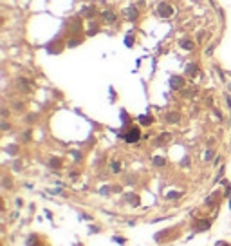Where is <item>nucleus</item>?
<instances>
[{
  "instance_id": "nucleus-1",
  "label": "nucleus",
  "mask_w": 231,
  "mask_h": 246,
  "mask_svg": "<svg viewBox=\"0 0 231 246\" xmlns=\"http://www.w3.org/2000/svg\"><path fill=\"white\" fill-rule=\"evenodd\" d=\"M125 139H126L128 143H136V141L139 139V130H137V129L134 127V129H132V130H130V132H128V134L125 136Z\"/></svg>"
},
{
  "instance_id": "nucleus-2",
  "label": "nucleus",
  "mask_w": 231,
  "mask_h": 246,
  "mask_svg": "<svg viewBox=\"0 0 231 246\" xmlns=\"http://www.w3.org/2000/svg\"><path fill=\"white\" fill-rule=\"evenodd\" d=\"M157 13H159L161 16H170V14H172V7H170V5H166V4H159Z\"/></svg>"
},
{
  "instance_id": "nucleus-3",
  "label": "nucleus",
  "mask_w": 231,
  "mask_h": 246,
  "mask_svg": "<svg viewBox=\"0 0 231 246\" xmlns=\"http://www.w3.org/2000/svg\"><path fill=\"white\" fill-rule=\"evenodd\" d=\"M210 225H211V221H202V223H199V225H197V228H195V230H197V232H206Z\"/></svg>"
},
{
  "instance_id": "nucleus-4",
  "label": "nucleus",
  "mask_w": 231,
  "mask_h": 246,
  "mask_svg": "<svg viewBox=\"0 0 231 246\" xmlns=\"http://www.w3.org/2000/svg\"><path fill=\"white\" fill-rule=\"evenodd\" d=\"M181 45H183V49H193V42L192 40H183Z\"/></svg>"
},
{
  "instance_id": "nucleus-5",
  "label": "nucleus",
  "mask_w": 231,
  "mask_h": 246,
  "mask_svg": "<svg viewBox=\"0 0 231 246\" xmlns=\"http://www.w3.org/2000/svg\"><path fill=\"white\" fill-rule=\"evenodd\" d=\"M181 85H183V80H181V78H173V80H172V87H175V89H179Z\"/></svg>"
},
{
  "instance_id": "nucleus-6",
  "label": "nucleus",
  "mask_w": 231,
  "mask_h": 246,
  "mask_svg": "<svg viewBox=\"0 0 231 246\" xmlns=\"http://www.w3.org/2000/svg\"><path fill=\"white\" fill-rule=\"evenodd\" d=\"M168 121H179V114H177V112H175V114L170 112V114H168Z\"/></svg>"
},
{
  "instance_id": "nucleus-7",
  "label": "nucleus",
  "mask_w": 231,
  "mask_h": 246,
  "mask_svg": "<svg viewBox=\"0 0 231 246\" xmlns=\"http://www.w3.org/2000/svg\"><path fill=\"white\" fill-rule=\"evenodd\" d=\"M103 18H105V20H108V22H112V20H114V14L107 11V13H103Z\"/></svg>"
},
{
  "instance_id": "nucleus-8",
  "label": "nucleus",
  "mask_w": 231,
  "mask_h": 246,
  "mask_svg": "<svg viewBox=\"0 0 231 246\" xmlns=\"http://www.w3.org/2000/svg\"><path fill=\"white\" fill-rule=\"evenodd\" d=\"M155 165H164V159L163 158H155Z\"/></svg>"
}]
</instances>
